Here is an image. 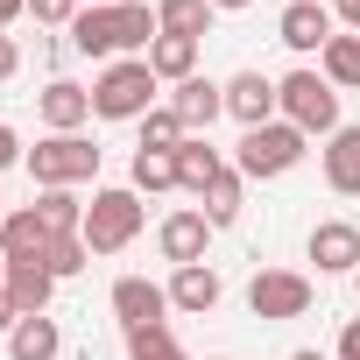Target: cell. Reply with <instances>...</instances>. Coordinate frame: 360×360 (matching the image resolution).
<instances>
[{"label": "cell", "mask_w": 360, "mask_h": 360, "mask_svg": "<svg viewBox=\"0 0 360 360\" xmlns=\"http://www.w3.org/2000/svg\"><path fill=\"white\" fill-rule=\"evenodd\" d=\"M162 29H155V8L148 0H113V8H78V22H71V50L78 57H99V64H120V57H148V43H155Z\"/></svg>", "instance_id": "6da1fadb"}, {"label": "cell", "mask_w": 360, "mask_h": 360, "mask_svg": "<svg viewBox=\"0 0 360 360\" xmlns=\"http://www.w3.org/2000/svg\"><path fill=\"white\" fill-rule=\"evenodd\" d=\"M22 169L36 176V191H78L99 176V141L92 134H43L22 155Z\"/></svg>", "instance_id": "7a4b0ae2"}, {"label": "cell", "mask_w": 360, "mask_h": 360, "mask_svg": "<svg viewBox=\"0 0 360 360\" xmlns=\"http://www.w3.org/2000/svg\"><path fill=\"white\" fill-rule=\"evenodd\" d=\"M155 92H162V78L148 71V57H120L92 78V120H141V113H155Z\"/></svg>", "instance_id": "3957f363"}, {"label": "cell", "mask_w": 360, "mask_h": 360, "mask_svg": "<svg viewBox=\"0 0 360 360\" xmlns=\"http://www.w3.org/2000/svg\"><path fill=\"white\" fill-rule=\"evenodd\" d=\"M304 155H311V134L290 127V120H269V127H248V134H240L233 169L248 176V184H269V176H290Z\"/></svg>", "instance_id": "277c9868"}, {"label": "cell", "mask_w": 360, "mask_h": 360, "mask_svg": "<svg viewBox=\"0 0 360 360\" xmlns=\"http://www.w3.org/2000/svg\"><path fill=\"white\" fill-rule=\"evenodd\" d=\"M276 99H283V120L290 127H304V134H339L346 120H339V85L325 78V71H290V78H276Z\"/></svg>", "instance_id": "5b68a950"}, {"label": "cell", "mask_w": 360, "mask_h": 360, "mask_svg": "<svg viewBox=\"0 0 360 360\" xmlns=\"http://www.w3.org/2000/svg\"><path fill=\"white\" fill-rule=\"evenodd\" d=\"M141 191L134 184H106V191H92V205H85V248L92 255H120L134 233H141Z\"/></svg>", "instance_id": "8992f818"}, {"label": "cell", "mask_w": 360, "mask_h": 360, "mask_svg": "<svg viewBox=\"0 0 360 360\" xmlns=\"http://www.w3.org/2000/svg\"><path fill=\"white\" fill-rule=\"evenodd\" d=\"M311 276H297V269H262L255 283H248V311L262 318V325H290V318H304L311 311Z\"/></svg>", "instance_id": "52a82bcc"}, {"label": "cell", "mask_w": 360, "mask_h": 360, "mask_svg": "<svg viewBox=\"0 0 360 360\" xmlns=\"http://www.w3.org/2000/svg\"><path fill=\"white\" fill-rule=\"evenodd\" d=\"M212 233H219V226H212L198 205H184V212H169V219L155 226V248H162V262H169V269H191V262H205Z\"/></svg>", "instance_id": "ba28073f"}, {"label": "cell", "mask_w": 360, "mask_h": 360, "mask_svg": "<svg viewBox=\"0 0 360 360\" xmlns=\"http://www.w3.org/2000/svg\"><path fill=\"white\" fill-rule=\"evenodd\" d=\"M304 255L318 262V276H353L360 269V226L353 219H318L311 240H304Z\"/></svg>", "instance_id": "9c48e42d"}, {"label": "cell", "mask_w": 360, "mask_h": 360, "mask_svg": "<svg viewBox=\"0 0 360 360\" xmlns=\"http://www.w3.org/2000/svg\"><path fill=\"white\" fill-rule=\"evenodd\" d=\"M226 113L240 120V134H248V127H269V120H283L276 78H262V71H240V78H226Z\"/></svg>", "instance_id": "30bf717a"}, {"label": "cell", "mask_w": 360, "mask_h": 360, "mask_svg": "<svg viewBox=\"0 0 360 360\" xmlns=\"http://www.w3.org/2000/svg\"><path fill=\"white\" fill-rule=\"evenodd\" d=\"M36 113H43L50 134H85V120H92V85H78V78H50L43 99H36Z\"/></svg>", "instance_id": "8fae6325"}, {"label": "cell", "mask_w": 360, "mask_h": 360, "mask_svg": "<svg viewBox=\"0 0 360 360\" xmlns=\"http://www.w3.org/2000/svg\"><path fill=\"white\" fill-rule=\"evenodd\" d=\"M276 36H283L297 57H325V43H332L339 29H332V15H325V0H290L283 22H276Z\"/></svg>", "instance_id": "7c38bea8"}, {"label": "cell", "mask_w": 360, "mask_h": 360, "mask_svg": "<svg viewBox=\"0 0 360 360\" xmlns=\"http://www.w3.org/2000/svg\"><path fill=\"white\" fill-rule=\"evenodd\" d=\"M162 290H169V311H184V318H205V311H219V297H226V283H219V269H212V262L176 269Z\"/></svg>", "instance_id": "4fadbf2b"}, {"label": "cell", "mask_w": 360, "mask_h": 360, "mask_svg": "<svg viewBox=\"0 0 360 360\" xmlns=\"http://www.w3.org/2000/svg\"><path fill=\"white\" fill-rule=\"evenodd\" d=\"M169 113L184 120V134H205V127L226 113V85H212V78H184V85H169Z\"/></svg>", "instance_id": "5bb4252c"}, {"label": "cell", "mask_w": 360, "mask_h": 360, "mask_svg": "<svg viewBox=\"0 0 360 360\" xmlns=\"http://www.w3.org/2000/svg\"><path fill=\"white\" fill-rule=\"evenodd\" d=\"M162 311H169V290H162V283H148V276H120V283H113V318H120V332H127V325H162Z\"/></svg>", "instance_id": "9a60e30c"}, {"label": "cell", "mask_w": 360, "mask_h": 360, "mask_svg": "<svg viewBox=\"0 0 360 360\" xmlns=\"http://www.w3.org/2000/svg\"><path fill=\"white\" fill-rule=\"evenodd\" d=\"M50 226H43V212L36 205H15L8 219H0V255H8V262H43L50 255Z\"/></svg>", "instance_id": "2e32d148"}, {"label": "cell", "mask_w": 360, "mask_h": 360, "mask_svg": "<svg viewBox=\"0 0 360 360\" xmlns=\"http://www.w3.org/2000/svg\"><path fill=\"white\" fill-rule=\"evenodd\" d=\"M325 184L339 191V198H360V127H339V134H325Z\"/></svg>", "instance_id": "e0dca14e"}, {"label": "cell", "mask_w": 360, "mask_h": 360, "mask_svg": "<svg viewBox=\"0 0 360 360\" xmlns=\"http://www.w3.org/2000/svg\"><path fill=\"white\" fill-rule=\"evenodd\" d=\"M50 297H57V276H50L43 262H8V304H15L22 318H43Z\"/></svg>", "instance_id": "ac0fdd59"}, {"label": "cell", "mask_w": 360, "mask_h": 360, "mask_svg": "<svg viewBox=\"0 0 360 360\" xmlns=\"http://www.w3.org/2000/svg\"><path fill=\"white\" fill-rule=\"evenodd\" d=\"M219 169H226V155H219V148H212L205 134H191L184 148H176V191H191V198H205Z\"/></svg>", "instance_id": "d6986e66"}, {"label": "cell", "mask_w": 360, "mask_h": 360, "mask_svg": "<svg viewBox=\"0 0 360 360\" xmlns=\"http://www.w3.org/2000/svg\"><path fill=\"white\" fill-rule=\"evenodd\" d=\"M212 0H155V29L162 36H191V43H205L212 36Z\"/></svg>", "instance_id": "ffe728a7"}, {"label": "cell", "mask_w": 360, "mask_h": 360, "mask_svg": "<svg viewBox=\"0 0 360 360\" xmlns=\"http://www.w3.org/2000/svg\"><path fill=\"white\" fill-rule=\"evenodd\" d=\"M64 353V332H57V318L43 311V318H22L15 332H8V360H57Z\"/></svg>", "instance_id": "44dd1931"}, {"label": "cell", "mask_w": 360, "mask_h": 360, "mask_svg": "<svg viewBox=\"0 0 360 360\" xmlns=\"http://www.w3.org/2000/svg\"><path fill=\"white\" fill-rule=\"evenodd\" d=\"M148 71H155L162 85L198 78V43H191V36H155V43H148Z\"/></svg>", "instance_id": "7402d4cb"}, {"label": "cell", "mask_w": 360, "mask_h": 360, "mask_svg": "<svg viewBox=\"0 0 360 360\" xmlns=\"http://www.w3.org/2000/svg\"><path fill=\"white\" fill-rule=\"evenodd\" d=\"M240 198H248V176H240V169L226 162V169L212 176V191L198 198V212H205L212 226H233V219H240Z\"/></svg>", "instance_id": "603a6c76"}, {"label": "cell", "mask_w": 360, "mask_h": 360, "mask_svg": "<svg viewBox=\"0 0 360 360\" xmlns=\"http://www.w3.org/2000/svg\"><path fill=\"white\" fill-rule=\"evenodd\" d=\"M318 71H325V78H332L339 92H360V36H353V29H339V36L325 43Z\"/></svg>", "instance_id": "cb8c5ba5"}, {"label": "cell", "mask_w": 360, "mask_h": 360, "mask_svg": "<svg viewBox=\"0 0 360 360\" xmlns=\"http://www.w3.org/2000/svg\"><path fill=\"white\" fill-rule=\"evenodd\" d=\"M134 127H141V141H134V148H148V155H176V148L191 141V134H184V120H176L169 106H155V113H141Z\"/></svg>", "instance_id": "d4e9b609"}, {"label": "cell", "mask_w": 360, "mask_h": 360, "mask_svg": "<svg viewBox=\"0 0 360 360\" xmlns=\"http://www.w3.org/2000/svg\"><path fill=\"white\" fill-rule=\"evenodd\" d=\"M36 212H43L50 233H85V198H78V191H43Z\"/></svg>", "instance_id": "484cf974"}, {"label": "cell", "mask_w": 360, "mask_h": 360, "mask_svg": "<svg viewBox=\"0 0 360 360\" xmlns=\"http://www.w3.org/2000/svg\"><path fill=\"white\" fill-rule=\"evenodd\" d=\"M127 176H134V191H148V198H155V191H176V155L134 148V169H127Z\"/></svg>", "instance_id": "4316f807"}, {"label": "cell", "mask_w": 360, "mask_h": 360, "mask_svg": "<svg viewBox=\"0 0 360 360\" xmlns=\"http://www.w3.org/2000/svg\"><path fill=\"white\" fill-rule=\"evenodd\" d=\"M85 262H92V248H85V233H57V240H50V255H43V269H50L57 283H71V276H78Z\"/></svg>", "instance_id": "83f0119b"}, {"label": "cell", "mask_w": 360, "mask_h": 360, "mask_svg": "<svg viewBox=\"0 0 360 360\" xmlns=\"http://www.w3.org/2000/svg\"><path fill=\"white\" fill-rule=\"evenodd\" d=\"M120 339H127V360H148V353H169V346H176L169 318H162V325H127Z\"/></svg>", "instance_id": "f1b7e54d"}, {"label": "cell", "mask_w": 360, "mask_h": 360, "mask_svg": "<svg viewBox=\"0 0 360 360\" xmlns=\"http://www.w3.org/2000/svg\"><path fill=\"white\" fill-rule=\"evenodd\" d=\"M29 15H36L43 29H71V22H78V0H29Z\"/></svg>", "instance_id": "f546056e"}, {"label": "cell", "mask_w": 360, "mask_h": 360, "mask_svg": "<svg viewBox=\"0 0 360 360\" xmlns=\"http://www.w3.org/2000/svg\"><path fill=\"white\" fill-rule=\"evenodd\" d=\"M15 162H22V134L0 120V169H15Z\"/></svg>", "instance_id": "4dcf8cb0"}, {"label": "cell", "mask_w": 360, "mask_h": 360, "mask_svg": "<svg viewBox=\"0 0 360 360\" xmlns=\"http://www.w3.org/2000/svg\"><path fill=\"white\" fill-rule=\"evenodd\" d=\"M15 71H22V43H15V36H0V85H8Z\"/></svg>", "instance_id": "1f68e13d"}, {"label": "cell", "mask_w": 360, "mask_h": 360, "mask_svg": "<svg viewBox=\"0 0 360 360\" xmlns=\"http://www.w3.org/2000/svg\"><path fill=\"white\" fill-rule=\"evenodd\" d=\"M339 360H360V318H346V332H339Z\"/></svg>", "instance_id": "d6a6232c"}, {"label": "cell", "mask_w": 360, "mask_h": 360, "mask_svg": "<svg viewBox=\"0 0 360 360\" xmlns=\"http://www.w3.org/2000/svg\"><path fill=\"white\" fill-rule=\"evenodd\" d=\"M15 325H22V311H15V304H8V290H0V339H8V332H15Z\"/></svg>", "instance_id": "836d02e7"}, {"label": "cell", "mask_w": 360, "mask_h": 360, "mask_svg": "<svg viewBox=\"0 0 360 360\" xmlns=\"http://www.w3.org/2000/svg\"><path fill=\"white\" fill-rule=\"evenodd\" d=\"M29 15V0H0V29H8V22H22Z\"/></svg>", "instance_id": "e575fe53"}, {"label": "cell", "mask_w": 360, "mask_h": 360, "mask_svg": "<svg viewBox=\"0 0 360 360\" xmlns=\"http://www.w3.org/2000/svg\"><path fill=\"white\" fill-rule=\"evenodd\" d=\"M339 22H346V29L360 36V0H339Z\"/></svg>", "instance_id": "d590c367"}, {"label": "cell", "mask_w": 360, "mask_h": 360, "mask_svg": "<svg viewBox=\"0 0 360 360\" xmlns=\"http://www.w3.org/2000/svg\"><path fill=\"white\" fill-rule=\"evenodd\" d=\"M212 8H226V15H233V8H255V0H212Z\"/></svg>", "instance_id": "8d00e7d4"}, {"label": "cell", "mask_w": 360, "mask_h": 360, "mask_svg": "<svg viewBox=\"0 0 360 360\" xmlns=\"http://www.w3.org/2000/svg\"><path fill=\"white\" fill-rule=\"evenodd\" d=\"M148 360H184V346H169V353H148Z\"/></svg>", "instance_id": "74e56055"}, {"label": "cell", "mask_w": 360, "mask_h": 360, "mask_svg": "<svg viewBox=\"0 0 360 360\" xmlns=\"http://www.w3.org/2000/svg\"><path fill=\"white\" fill-rule=\"evenodd\" d=\"M290 360H325V353H318V346H304V353H290Z\"/></svg>", "instance_id": "f35d334b"}, {"label": "cell", "mask_w": 360, "mask_h": 360, "mask_svg": "<svg viewBox=\"0 0 360 360\" xmlns=\"http://www.w3.org/2000/svg\"><path fill=\"white\" fill-rule=\"evenodd\" d=\"M0 290H8V255H0Z\"/></svg>", "instance_id": "ab89813d"}, {"label": "cell", "mask_w": 360, "mask_h": 360, "mask_svg": "<svg viewBox=\"0 0 360 360\" xmlns=\"http://www.w3.org/2000/svg\"><path fill=\"white\" fill-rule=\"evenodd\" d=\"M85 8H113V0H85Z\"/></svg>", "instance_id": "60d3db41"}, {"label": "cell", "mask_w": 360, "mask_h": 360, "mask_svg": "<svg viewBox=\"0 0 360 360\" xmlns=\"http://www.w3.org/2000/svg\"><path fill=\"white\" fill-rule=\"evenodd\" d=\"M353 290H360V269H353Z\"/></svg>", "instance_id": "b9f144b4"}, {"label": "cell", "mask_w": 360, "mask_h": 360, "mask_svg": "<svg viewBox=\"0 0 360 360\" xmlns=\"http://www.w3.org/2000/svg\"><path fill=\"white\" fill-rule=\"evenodd\" d=\"M0 219H8V205H0Z\"/></svg>", "instance_id": "7bdbcfd3"}, {"label": "cell", "mask_w": 360, "mask_h": 360, "mask_svg": "<svg viewBox=\"0 0 360 360\" xmlns=\"http://www.w3.org/2000/svg\"><path fill=\"white\" fill-rule=\"evenodd\" d=\"M212 360H226V353H212Z\"/></svg>", "instance_id": "ee69618b"}]
</instances>
